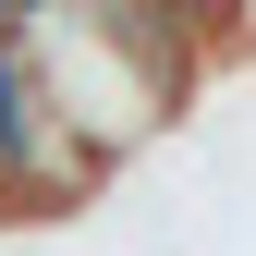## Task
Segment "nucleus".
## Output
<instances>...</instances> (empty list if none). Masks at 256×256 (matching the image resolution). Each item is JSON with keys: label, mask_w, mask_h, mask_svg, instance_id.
<instances>
[{"label": "nucleus", "mask_w": 256, "mask_h": 256, "mask_svg": "<svg viewBox=\"0 0 256 256\" xmlns=\"http://www.w3.org/2000/svg\"><path fill=\"white\" fill-rule=\"evenodd\" d=\"M196 12H244V0H196Z\"/></svg>", "instance_id": "nucleus-1"}]
</instances>
